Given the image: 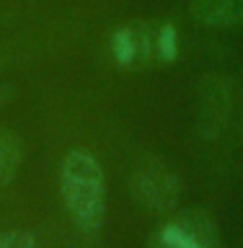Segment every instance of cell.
<instances>
[{
  "instance_id": "1",
  "label": "cell",
  "mask_w": 243,
  "mask_h": 248,
  "mask_svg": "<svg viewBox=\"0 0 243 248\" xmlns=\"http://www.w3.org/2000/svg\"><path fill=\"white\" fill-rule=\"evenodd\" d=\"M181 54V34L168 18H137L109 39V57L119 70L143 73L174 65Z\"/></svg>"
},
{
  "instance_id": "2",
  "label": "cell",
  "mask_w": 243,
  "mask_h": 248,
  "mask_svg": "<svg viewBox=\"0 0 243 248\" xmlns=\"http://www.w3.org/2000/svg\"><path fill=\"white\" fill-rule=\"evenodd\" d=\"M60 191L73 225L96 235L106 222V181L98 160L88 150H70L60 168Z\"/></svg>"
},
{
  "instance_id": "3",
  "label": "cell",
  "mask_w": 243,
  "mask_h": 248,
  "mask_svg": "<svg viewBox=\"0 0 243 248\" xmlns=\"http://www.w3.org/2000/svg\"><path fill=\"white\" fill-rule=\"evenodd\" d=\"M130 191L143 209L166 215L171 209H176L178 199H181V181L166 160L143 158L132 170Z\"/></svg>"
},
{
  "instance_id": "4",
  "label": "cell",
  "mask_w": 243,
  "mask_h": 248,
  "mask_svg": "<svg viewBox=\"0 0 243 248\" xmlns=\"http://www.w3.org/2000/svg\"><path fill=\"white\" fill-rule=\"evenodd\" d=\"M150 248H217V228L205 212H184L161 225Z\"/></svg>"
},
{
  "instance_id": "5",
  "label": "cell",
  "mask_w": 243,
  "mask_h": 248,
  "mask_svg": "<svg viewBox=\"0 0 243 248\" xmlns=\"http://www.w3.org/2000/svg\"><path fill=\"white\" fill-rule=\"evenodd\" d=\"M189 13L210 29L243 26V0H189Z\"/></svg>"
},
{
  "instance_id": "6",
  "label": "cell",
  "mask_w": 243,
  "mask_h": 248,
  "mask_svg": "<svg viewBox=\"0 0 243 248\" xmlns=\"http://www.w3.org/2000/svg\"><path fill=\"white\" fill-rule=\"evenodd\" d=\"M21 160H23L21 137L8 129H0V189H5L16 178V173L21 168Z\"/></svg>"
},
{
  "instance_id": "7",
  "label": "cell",
  "mask_w": 243,
  "mask_h": 248,
  "mask_svg": "<svg viewBox=\"0 0 243 248\" xmlns=\"http://www.w3.org/2000/svg\"><path fill=\"white\" fill-rule=\"evenodd\" d=\"M0 248H36V238L29 230H5L0 232Z\"/></svg>"
},
{
  "instance_id": "8",
  "label": "cell",
  "mask_w": 243,
  "mask_h": 248,
  "mask_svg": "<svg viewBox=\"0 0 243 248\" xmlns=\"http://www.w3.org/2000/svg\"><path fill=\"white\" fill-rule=\"evenodd\" d=\"M0 65H3V60H0Z\"/></svg>"
}]
</instances>
